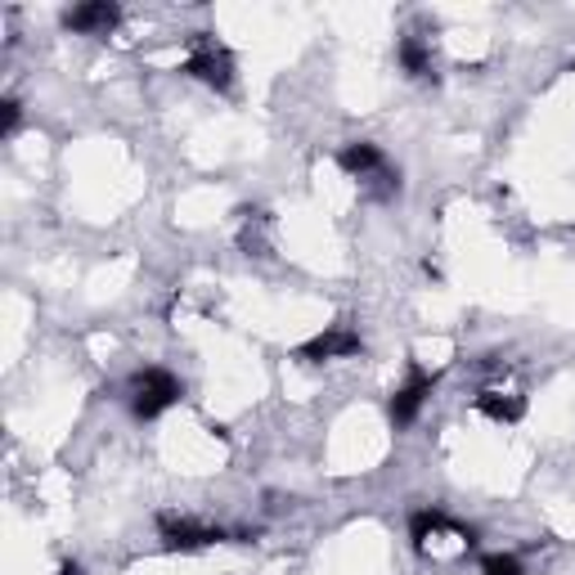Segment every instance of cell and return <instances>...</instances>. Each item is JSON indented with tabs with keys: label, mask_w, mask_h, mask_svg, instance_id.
<instances>
[{
	"label": "cell",
	"mask_w": 575,
	"mask_h": 575,
	"mask_svg": "<svg viewBox=\"0 0 575 575\" xmlns=\"http://www.w3.org/2000/svg\"><path fill=\"white\" fill-rule=\"evenodd\" d=\"M338 162H342V172L355 176V180H360L368 193H374L378 202H387V198L400 193V172L391 167L387 153H383L374 140H351V144H342Z\"/></svg>",
	"instance_id": "obj_1"
},
{
	"label": "cell",
	"mask_w": 575,
	"mask_h": 575,
	"mask_svg": "<svg viewBox=\"0 0 575 575\" xmlns=\"http://www.w3.org/2000/svg\"><path fill=\"white\" fill-rule=\"evenodd\" d=\"M180 396H185L180 378L167 374V368L149 364V368H140V374L131 378V414L149 423V419H157V414H167V409H172Z\"/></svg>",
	"instance_id": "obj_2"
},
{
	"label": "cell",
	"mask_w": 575,
	"mask_h": 575,
	"mask_svg": "<svg viewBox=\"0 0 575 575\" xmlns=\"http://www.w3.org/2000/svg\"><path fill=\"white\" fill-rule=\"evenodd\" d=\"M432 387H436V378H432V374H423L419 364L409 368L404 387H396V396H391V404H387L391 423H396V427H409V423H414V419H419V409H423V400L432 396Z\"/></svg>",
	"instance_id": "obj_6"
},
{
	"label": "cell",
	"mask_w": 575,
	"mask_h": 575,
	"mask_svg": "<svg viewBox=\"0 0 575 575\" xmlns=\"http://www.w3.org/2000/svg\"><path fill=\"white\" fill-rule=\"evenodd\" d=\"M19 121H23V104L14 95H5V99H0V136H14Z\"/></svg>",
	"instance_id": "obj_12"
},
{
	"label": "cell",
	"mask_w": 575,
	"mask_h": 575,
	"mask_svg": "<svg viewBox=\"0 0 575 575\" xmlns=\"http://www.w3.org/2000/svg\"><path fill=\"white\" fill-rule=\"evenodd\" d=\"M117 23H121V10L113 5V0H91V5H77V10L63 14V27L81 32V36H108Z\"/></svg>",
	"instance_id": "obj_7"
},
{
	"label": "cell",
	"mask_w": 575,
	"mask_h": 575,
	"mask_svg": "<svg viewBox=\"0 0 575 575\" xmlns=\"http://www.w3.org/2000/svg\"><path fill=\"white\" fill-rule=\"evenodd\" d=\"M59 575H81V566H77V562H63V566H59Z\"/></svg>",
	"instance_id": "obj_13"
},
{
	"label": "cell",
	"mask_w": 575,
	"mask_h": 575,
	"mask_svg": "<svg viewBox=\"0 0 575 575\" xmlns=\"http://www.w3.org/2000/svg\"><path fill=\"white\" fill-rule=\"evenodd\" d=\"M180 72L202 81V86H212V91H230L234 86V55L225 46H216V40H198L193 55L180 63Z\"/></svg>",
	"instance_id": "obj_3"
},
{
	"label": "cell",
	"mask_w": 575,
	"mask_h": 575,
	"mask_svg": "<svg viewBox=\"0 0 575 575\" xmlns=\"http://www.w3.org/2000/svg\"><path fill=\"white\" fill-rule=\"evenodd\" d=\"M360 351H364V338L355 333L351 324H328L324 333H315L310 342L297 347V360L324 364V360H351V355H360Z\"/></svg>",
	"instance_id": "obj_5"
},
{
	"label": "cell",
	"mask_w": 575,
	"mask_h": 575,
	"mask_svg": "<svg viewBox=\"0 0 575 575\" xmlns=\"http://www.w3.org/2000/svg\"><path fill=\"white\" fill-rule=\"evenodd\" d=\"M481 575H521V562L513 553H490L481 562Z\"/></svg>",
	"instance_id": "obj_11"
},
{
	"label": "cell",
	"mask_w": 575,
	"mask_h": 575,
	"mask_svg": "<svg viewBox=\"0 0 575 575\" xmlns=\"http://www.w3.org/2000/svg\"><path fill=\"white\" fill-rule=\"evenodd\" d=\"M396 59H400V68L414 77V81H427V77H436V59H432V46L423 36H400V46H396Z\"/></svg>",
	"instance_id": "obj_8"
},
{
	"label": "cell",
	"mask_w": 575,
	"mask_h": 575,
	"mask_svg": "<svg viewBox=\"0 0 575 575\" xmlns=\"http://www.w3.org/2000/svg\"><path fill=\"white\" fill-rule=\"evenodd\" d=\"M157 530H162V549H172V553H198V549L230 540L225 526H198L189 517H157Z\"/></svg>",
	"instance_id": "obj_4"
},
{
	"label": "cell",
	"mask_w": 575,
	"mask_h": 575,
	"mask_svg": "<svg viewBox=\"0 0 575 575\" xmlns=\"http://www.w3.org/2000/svg\"><path fill=\"white\" fill-rule=\"evenodd\" d=\"M477 409L485 419H495V423H517L526 414V396H513V391H500V387H485L477 396Z\"/></svg>",
	"instance_id": "obj_9"
},
{
	"label": "cell",
	"mask_w": 575,
	"mask_h": 575,
	"mask_svg": "<svg viewBox=\"0 0 575 575\" xmlns=\"http://www.w3.org/2000/svg\"><path fill=\"white\" fill-rule=\"evenodd\" d=\"M449 526H455V521H449L445 513L423 508V513L409 517V540H414V549H427V540H432V536H441V530H449Z\"/></svg>",
	"instance_id": "obj_10"
}]
</instances>
